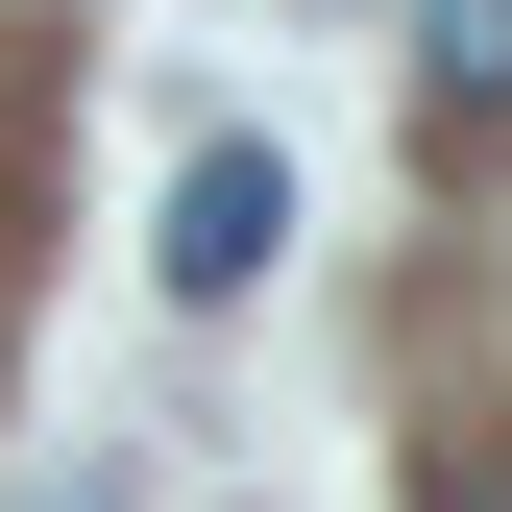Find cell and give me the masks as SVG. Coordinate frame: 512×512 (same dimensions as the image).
I'll return each instance as SVG.
<instances>
[{
	"mask_svg": "<svg viewBox=\"0 0 512 512\" xmlns=\"http://www.w3.org/2000/svg\"><path fill=\"white\" fill-rule=\"evenodd\" d=\"M415 98L464 147H512V0H415Z\"/></svg>",
	"mask_w": 512,
	"mask_h": 512,
	"instance_id": "2",
	"label": "cell"
},
{
	"mask_svg": "<svg viewBox=\"0 0 512 512\" xmlns=\"http://www.w3.org/2000/svg\"><path fill=\"white\" fill-rule=\"evenodd\" d=\"M415 512H512V464H439V488H415Z\"/></svg>",
	"mask_w": 512,
	"mask_h": 512,
	"instance_id": "3",
	"label": "cell"
},
{
	"mask_svg": "<svg viewBox=\"0 0 512 512\" xmlns=\"http://www.w3.org/2000/svg\"><path fill=\"white\" fill-rule=\"evenodd\" d=\"M269 244H293V147H244V122H220V147H171V220H147V269L171 293H269Z\"/></svg>",
	"mask_w": 512,
	"mask_h": 512,
	"instance_id": "1",
	"label": "cell"
}]
</instances>
